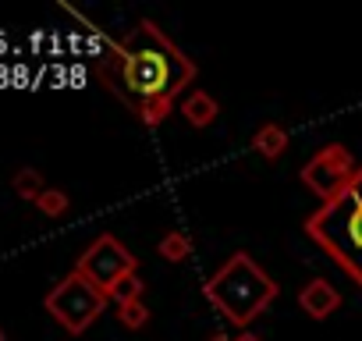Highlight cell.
<instances>
[{
    "mask_svg": "<svg viewBox=\"0 0 362 341\" xmlns=\"http://www.w3.org/2000/svg\"><path fill=\"white\" fill-rule=\"evenodd\" d=\"M96 75L146 128H156L170 117L177 96L196 82V64L156 22L142 18L124 40L110 43Z\"/></svg>",
    "mask_w": 362,
    "mask_h": 341,
    "instance_id": "1",
    "label": "cell"
},
{
    "mask_svg": "<svg viewBox=\"0 0 362 341\" xmlns=\"http://www.w3.org/2000/svg\"><path fill=\"white\" fill-rule=\"evenodd\" d=\"M305 235L362 288V163L337 200L305 217Z\"/></svg>",
    "mask_w": 362,
    "mask_h": 341,
    "instance_id": "2",
    "label": "cell"
},
{
    "mask_svg": "<svg viewBox=\"0 0 362 341\" xmlns=\"http://www.w3.org/2000/svg\"><path fill=\"white\" fill-rule=\"evenodd\" d=\"M203 295L235 327H249L277 299V284L249 253H235L224 267L210 274V281L203 284Z\"/></svg>",
    "mask_w": 362,
    "mask_h": 341,
    "instance_id": "3",
    "label": "cell"
},
{
    "mask_svg": "<svg viewBox=\"0 0 362 341\" xmlns=\"http://www.w3.org/2000/svg\"><path fill=\"white\" fill-rule=\"evenodd\" d=\"M107 291H100L93 281H86L78 270H71L68 277H61L50 291H47V299H43V306H47V313L68 330V334H86L96 320H100V313L107 309Z\"/></svg>",
    "mask_w": 362,
    "mask_h": 341,
    "instance_id": "4",
    "label": "cell"
},
{
    "mask_svg": "<svg viewBox=\"0 0 362 341\" xmlns=\"http://www.w3.org/2000/svg\"><path fill=\"white\" fill-rule=\"evenodd\" d=\"M75 270H78L86 281H93L100 291H110L121 277H128V274L139 270V256H132L121 238L100 235V238L89 242V249L78 256Z\"/></svg>",
    "mask_w": 362,
    "mask_h": 341,
    "instance_id": "5",
    "label": "cell"
},
{
    "mask_svg": "<svg viewBox=\"0 0 362 341\" xmlns=\"http://www.w3.org/2000/svg\"><path fill=\"white\" fill-rule=\"evenodd\" d=\"M355 160H351V153L344 149V146H337V142H330V146H323L302 170H298V178H302V185L316 196V200H323V203H330V200H337L344 189H348V182L355 178Z\"/></svg>",
    "mask_w": 362,
    "mask_h": 341,
    "instance_id": "6",
    "label": "cell"
},
{
    "mask_svg": "<svg viewBox=\"0 0 362 341\" xmlns=\"http://www.w3.org/2000/svg\"><path fill=\"white\" fill-rule=\"evenodd\" d=\"M298 306H302L305 316H313V320H327L330 313H337V306H341V291H337L330 281L316 277V281H309V284L298 288Z\"/></svg>",
    "mask_w": 362,
    "mask_h": 341,
    "instance_id": "7",
    "label": "cell"
},
{
    "mask_svg": "<svg viewBox=\"0 0 362 341\" xmlns=\"http://www.w3.org/2000/svg\"><path fill=\"white\" fill-rule=\"evenodd\" d=\"M181 114H185V121H189L192 128H210V125L217 121L221 107H217V100H214L210 93L196 89V93H189L185 100H181Z\"/></svg>",
    "mask_w": 362,
    "mask_h": 341,
    "instance_id": "8",
    "label": "cell"
},
{
    "mask_svg": "<svg viewBox=\"0 0 362 341\" xmlns=\"http://www.w3.org/2000/svg\"><path fill=\"white\" fill-rule=\"evenodd\" d=\"M252 149H256L259 156H267V160H277V156L288 149V132H284L281 125H263V128L256 132V139H252Z\"/></svg>",
    "mask_w": 362,
    "mask_h": 341,
    "instance_id": "9",
    "label": "cell"
},
{
    "mask_svg": "<svg viewBox=\"0 0 362 341\" xmlns=\"http://www.w3.org/2000/svg\"><path fill=\"white\" fill-rule=\"evenodd\" d=\"M11 189H15L22 200H29V203H36V200L47 192V185H43V175H40L36 167H22L18 175L11 178Z\"/></svg>",
    "mask_w": 362,
    "mask_h": 341,
    "instance_id": "10",
    "label": "cell"
},
{
    "mask_svg": "<svg viewBox=\"0 0 362 341\" xmlns=\"http://www.w3.org/2000/svg\"><path fill=\"white\" fill-rule=\"evenodd\" d=\"M160 256L163 260H170V263H181V260H189L192 256V238L185 235V231H167L163 238H160Z\"/></svg>",
    "mask_w": 362,
    "mask_h": 341,
    "instance_id": "11",
    "label": "cell"
},
{
    "mask_svg": "<svg viewBox=\"0 0 362 341\" xmlns=\"http://www.w3.org/2000/svg\"><path fill=\"white\" fill-rule=\"evenodd\" d=\"M142 291H146V284H142V277H139V270H135V274L121 277V281L107 291V299H114L117 306H124V302H139V299H142Z\"/></svg>",
    "mask_w": 362,
    "mask_h": 341,
    "instance_id": "12",
    "label": "cell"
},
{
    "mask_svg": "<svg viewBox=\"0 0 362 341\" xmlns=\"http://www.w3.org/2000/svg\"><path fill=\"white\" fill-rule=\"evenodd\" d=\"M68 207H71V200H68V192H61V189H47V192L36 200V210H40L43 217H64Z\"/></svg>",
    "mask_w": 362,
    "mask_h": 341,
    "instance_id": "13",
    "label": "cell"
},
{
    "mask_svg": "<svg viewBox=\"0 0 362 341\" xmlns=\"http://www.w3.org/2000/svg\"><path fill=\"white\" fill-rule=\"evenodd\" d=\"M117 320H121L128 330H139V327L149 323V309H146L142 299H139V302H124V306H117Z\"/></svg>",
    "mask_w": 362,
    "mask_h": 341,
    "instance_id": "14",
    "label": "cell"
},
{
    "mask_svg": "<svg viewBox=\"0 0 362 341\" xmlns=\"http://www.w3.org/2000/svg\"><path fill=\"white\" fill-rule=\"evenodd\" d=\"M235 341H263V337H256V334H238Z\"/></svg>",
    "mask_w": 362,
    "mask_h": 341,
    "instance_id": "15",
    "label": "cell"
},
{
    "mask_svg": "<svg viewBox=\"0 0 362 341\" xmlns=\"http://www.w3.org/2000/svg\"><path fill=\"white\" fill-rule=\"evenodd\" d=\"M210 341H235V337H228V334H214Z\"/></svg>",
    "mask_w": 362,
    "mask_h": 341,
    "instance_id": "16",
    "label": "cell"
},
{
    "mask_svg": "<svg viewBox=\"0 0 362 341\" xmlns=\"http://www.w3.org/2000/svg\"><path fill=\"white\" fill-rule=\"evenodd\" d=\"M0 341H8V337H4V327H0Z\"/></svg>",
    "mask_w": 362,
    "mask_h": 341,
    "instance_id": "17",
    "label": "cell"
}]
</instances>
